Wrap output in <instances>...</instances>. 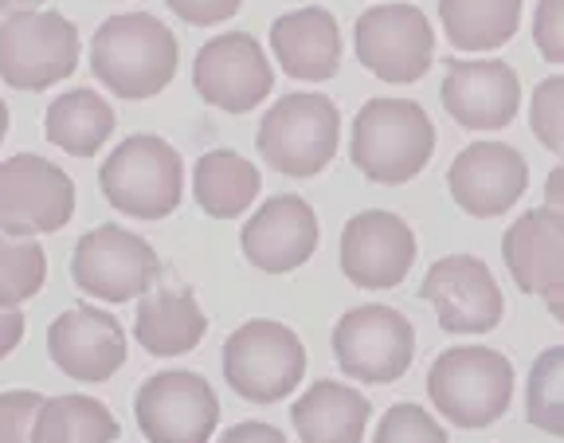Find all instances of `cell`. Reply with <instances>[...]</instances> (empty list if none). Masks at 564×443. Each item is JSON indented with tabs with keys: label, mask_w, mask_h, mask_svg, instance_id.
<instances>
[{
	"label": "cell",
	"mask_w": 564,
	"mask_h": 443,
	"mask_svg": "<svg viewBox=\"0 0 564 443\" xmlns=\"http://www.w3.org/2000/svg\"><path fill=\"white\" fill-rule=\"evenodd\" d=\"M196 95L228 115H251L271 95L274 72L251 32H228L196 52L193 63Z\"/></svg>",
	"instance_id": "obj_13"
},
{
	"label": "cell",
	"mask_w": 564,
	"mask_h": 443,
	"mask_svg": "<svg viewBox=\"0 0 564 443\" xmlns=\"http://www.w3.org/2000/svg\"><path fill=\"white\" fill-rule=\"evenodd\" d=\"M435 153V126L412 98H372L352 118L349 158L377 185H408Z\"/></svg>",
	"instance_id": "obj_2"
},
{
	"label": "cell",
	"mask_w": 564,
	"mask_h": 443,
	"mask_svg": "<svg viewBox=\"0 0 564 443\" xmlns=\"http://www.w3.org/2000/svg\"><path fill=\"white\" fill-rule=\"evenodd\" d=\"M369 397L341 381H314L294 404L291 420L302 443H361L369 428Z\"/></svg>",
	"instance_id": "obj_22"
},
{
	"label": "cell",
	"mask_w": 564,
	"mask_h": 443,
	"mask_svg": "<svg viewBox=\"0 0 564 443\" xmlns=\"http://www.w3.org/2000/svg\"><path fill=\"white\" fill-rule=\"evenodd\" d=\"M263 188L259 169L236 150H212L193 169V196L212 220H236Z\"/></svg>",
	"instance_id": "obj_24"
},
{
	"label": "cell",
	"mask_w": 564,
	"mask_h": 443,
	"mask_svg": "<svg viewBox=\"0 0 564 443\" xmlns=\"http://www.w3.org/2000/svg\"><path fill=\"white\" fill-rule=\"evenodd\" d=\"M138 428L150 443H208L220 424V400L200 372H158L133 400Z\"/></svg>",
	"instance_id": "obj_12"
},
{
	"label": "cell",
	"mask_w": 564,
	"mask_h": 443,
	"mask_svg": "<svg viewBox=\"0 0 564 443\" xmlns=\"http://www.w3.org/2000/svg\"><path fill=\"white\" fill-rule=\"evenodd\" d=\"M529 130L549 153L564 161V75L538 83L529 98Z\"/></svg>",
	"instance_id": "obj_30"
},
{
	"label": "cell",
	"mask_w": 564,
	"mask_h": 443,
	"mask_svg": "<svg viewBox=\"0 0 564 443\" xmlns=\"http://www.w3.org/2000/svg\"><path fill=\"white\" fill-rule=\"evenodd\" d=\"M4 133H9V102L0 98V142H4Z\"/></svg>",
	"instance_id": "obj_40"
},
{
	"label": "cell",
	"mask_w": 564,
	"mask_h": 443,
	"mask_svg": "<svg viewBox=\"0 0 564 443\" xmlns=\"http://www.w3.org/2000/svg\"><path fill=\"white\" fill-rule=\"evenodd\" d=\"M79 67V28L63 12H12L0 24V79L12 90H47Z\"/></svg>",
	"instance_id": "obj_7"
},
{
	"label": "cell",
	"mask_w": 564,
	"mask_h": 443,
	"mask_svg": "<svg viewBox=\"0 0 564 443\" xmlns=\"http://www.w3.org/2000/svg\"><path fill=\"white\" fill-rule=\"evenodd\" d=\"M306 377V349L291 326L251 318L224 342V381L251 404H279Z\"/></svg>",
	"instance_id": "obj_6"
},
{
	"label": "cell",
	"mask_w": 564,
	"mask_h": 443,
	"mask_svg": "<svg viewBox=\"0 0 564 443\" xmlns=\"http://www.w3.org/2000/svg\"><path fill=\"white\" fill-rule=\"evenodd\" d=\"M545 306H549V314H553V318L564 326V294H553V299H545Z\"/></svg>",
	"instance_id": "obj_39"
},
{
	"label": "cell",
	"mask_w": 564,
	"mask_h": 443,
	"mask_svg": "<svg viewBox=\"0 0 564 443\" xmlns=\"http://www.w3.org/2000/svg\"><path fill=\"white\" fill-rule=\"evenodd\" d=\"M102 196L133 220H165L185 193V161L158 133H133L98 169Z\"/></svg>",
	"instance_id": "obj_3"
},
{
	"label": "cell",
	"mask_w": 564,
	"mask_h": 443,
	"mask_svg": "<svg viewBox=\"0 0 564 443\" xmlns=\"http://www.w3.org/2000/svg\"><path fill=\"white\" fill-rule=\"evenodd\" d=\"M415 263V231L397 213H357L341 231V271L361 291H392Z\"/></svg>",
	"instance_id": "obj_15"
},
{
	"label": "cell",
	"mask_w": 564,
	"mask_h": 443,
	"mask_svg": "<svg viewBox=\"0 0 564 443\" xmlns=\"http://www.w3.org/2000/svg\"><path fill=\"white\" fill-rule=\"evenodd\" d=\"M502 259L525 294H564V213L541 204L506 228Z\"/></svg>",
	"instance_id": "obj_20"
},
{
	"label": "cell",
	"mask_w": 564,
	"mask_h": 443,
	"mask_svg": "<svg viewBox=\"0 0 564 443\" xmlns=\"http://www.w3.org/2000/svg\"><path fill=\"white\" fill-rule=\"evenodd\" d=\"M317 240H322V228H317L314 208L294 193L271 196L239 231V248H243L247 263L267 275L299 271L317 251Z\"/></svg>",
	"instance_id": "obj_18"
},
{
	"label": "cell",
	"mask_w": 564,
	"mask_h": 443,
	"mask_svg": "<svg viewBox=\"0 0 564 443\" xmlns=\"http://www.w3.org/2000/svg\"><path fill=\"white\" fill-rule=\"evenodd\" d=\"M75 216V181L52 161L17 153L0 161V231L12 240H35L67 228Z\"/></svg>",
	"instance_id": "obj_9"
},
{
	"label": "cell",
	"mask_w": 564,
	"mask_h": 443,
	"mask_svg": "<svg viewBox=\"0 0 564 443\" xmlns=\"http://www.w3.org/2000/svg\"><path fill=\"white\" fill-rule=\"evenodd\" d=\"M271 52L291 79L326 83L341 67V28L317 4L294 9L271 24Z\"/></svg>",
	"instance_id": "obj_21"
},
{
	"label": "cell",
	"mask_w": 564,
	"mask_h": 443,
	"mask_svg": "<svg viewBox=\"0 0 564 443\" xmlns=\"http://www.w3.org/2000/svg\"><path fill=\"white\" fill-rule=\"evenodd\" d=\"M440 20L451 47L494 52L518 36L521 0H440Z\"/></svg>",
	"instance_id": "obj_26"
},
{
	"label": "cell",
	"mask_w": 564,
	"mask_h": 443,
	"mask_svg": "<svg viewBox=\"0 0 564 443\" xmlns=\"http://www.w3.org/2000/svg\"><path fill=\"white\" fill-rule=\"evenodd\" d=\"M443 107L467 130H502L513 122L521 83L513 67L498 60H447L443 63Z\"/></svg>",
	"instance_id": "obj_19"
},
{
	"label": "cell",
	"mask_w": 564,
	"mask_h": 443,
	"mask_svg": "<svg viewBox=\"0 0 564 443\" xmlns=\"http://www.w3.org/2000/svg\"><path fill=\"white\" fill-rule=\"evenodd\" d=\"M70 279L83 294H95L102 302H130L153 291L161 279V259L138 231L98 224L75 244Z\"/></svg>",
	"instance_id": "obj_8"
},
{
	"label": "cell",
	"mask_w": 564,
	"mask_h": 443,
	"mask_svg": "<svg viewBox=\"0 0 564 443\" xmlns=\"http://www.w3.org/2000/svg\"><path fill=\"white\" fill-rule=\"evenodd\" d=\"M525 420L541 432L564 440V346L541 349V357L529 369Z\"/></svg>",
	"instance_id": "obj_29"
},
{
	"label": "cell",
	"mask_w": 564,
	"mask_h": 443,
	"mask_svg": "<svg viewBox=\"0 0 564 443\" xmlns=\"http://www.w3.org/2000/svg\"><path fill=\"white\" fill-rule=\"evenodd\" d=\"M35 4H47V0H0V12H35Z\"/></svg>",
	"instance_id": "obj_38"
},
{
	"label": "cell",
	"mask_w": 564,
	"mask_h": 443,
	"mask_svg": "<svg viewBox=\"0 0 564 443\" xmlns=\"http://www.w3.org/2000/svg\"><path fill=\"white\" fill-rule=\"evenodd\" d=\"M47 354L63 377L83 385L110 381L126 365V329L115 314L98 311V306H70L47 326Z\"/></svg>",
	"instance_id": "obj_16"
},
{
	"label": "cell",
	"mask_w": 564,
	"mask_h": 443,
	"mask_svg": "<svg viewBox=\"0 0 564 443\" xmlns=\"http://www.w3.org/2000/svg\"><path fill=\"white\" fill-rule=\"evenodd\" d=\"M427 397L458 428H490L513 400V365L498 349H443L427 369Z\"/></svg>",
	"instance_id": "obj_4"
},
{
	"label": "cell",
	"mask_w": 564,
	"mask_h": 443,
	"mask_svg": "<svg viewBox=\"0 0 564 443\" xmlns=\"http://www.w3.org/2000/svg\"><path fill=\"white\" fill-rule=\"evenodd\" d=\"M204 334H208V318H204L193 291H165V287H158V291L141 294L138 318H133V337L153 357L188 354V349L200 346Z\"/></svg>",
	"instance_id": "obj_23"
},
{
	"label": "cell",
	"mask_w": 564,
	"mask_h": 443,
	"mask_svg": "<svg viewBox=\"0 0 564 443\" xmlns=\"http://www.w3.org/2000/svg\"><path fill=\"white\" fill-rule=\"evenodd\" d=\"M420 299L432 302L447 334H490L506 314L502 287L478 256H443L427 267Z\"/></svg>",
	"instance_id": "obj_14"
},
{
	"label": "cell",
	"mask_w": 564,
	"mask_h": 443,
	"mask_svg": "<svg viewBox=\"0 0 564 443\" xmlns=\"http://www.w3.org/2000/svg\"><path fill=\"white\" fill-rule=\"evenodd\" d=\"M372 443H451L447 432L432 412H423L420 404H392L380 417L377 440Z\"/></svg>",
	"instance_id": "obj_31"
},
{
	"label": "cell",
	"mask_w": 564,
	"mask_h": 443,
	"mask_svg": "<svg viewBox=\"0 0 564 443\" xmlns=\"http://www.w3.org/2000/svg\"><path fill=\"white\" fill-rule=\"evenodd\" d=\"M173 17H181L185 24L193 28H212L220 24V20H231L239 12L243 0H165Z\"/></svg>",
	"instance_id": "obj_34"
},
{
	"label": "cell",
	"mask_w": 564,
	"mask_h": 443,
	"mask_svg": "<svg viewBox=\"0 0 564 443\" xmlns=\"http://www.w3.org/2000/svg\"><path fill=\"white\" fill-rule=\"evenodd\" d=\"M176 36L150 12H122L110 17L90 40V72L115 98L141 102L173 83Z\"/></svg>",
	"instance_id": "obj_1"
},
{
	"label": "cell",
	"mask_w": 564,
	"mask_h": 443,
	"mask_svg": "<svg viewBox=\"0 0 564 443\" xmlns=\"http://www.w3.org/2000/svg\"><path fill=\"white\" fill-rule=\"evenodd\" d=\"M220 443H286V435L274 424H263V420H247V424H236L220 435Z\"/></svg>",
	"instance_id": "obj_35"
},
{
	"label": "cell",
	"mask_w": 564,
	"mask_h": 443,
	"mask_svg": "<svg viewBox=\"0 0 564 443\" xmlns=\"http://www.w3.org/2000/svg\"><path fill=\"white\" fill-rule=\"evenodd\" d=\"M545 204L556 208V213H564V165H556L545 177Z\"/></svg>",
	"instance_id": "obj_37"
},
{
	"label": "cell",
	"mask_w": 564,
	"mask_h": 443,
	"mask_svg": "<svg viewBox=\"0 0 564 443\" xmlns=\"http://www.w3.org/2000/svg\"><path fill=\"white\" fill-rule=\"evenodd\" d=\"M47 397L32 389H9L0 392V443H32L35 412L44 408Z\"/></svg>",
	"instance_id": "obj_32"
},
{
	"label": "cell",
	"mask_w": 564,
	"mask_h": 443,
	"mask_svg": "<svg viewBox=\"0 0 564 443\" xmlns=\"http://www.w3.org/2000/svg\"><path fill=\"white\" fill-rule=\"evenodd\" d=\"M447 188L455 204L475 220L510 213L529 188V165L506 142H475L451 161Z\"/></svg>",
	"instance_id": "obj_17"
},
{
	"label": "cell",
	"mask_w": 564,
	"mask_h": 443,
	"mask_svg": "<svg viewBox=\"0 0 564 443\" xmlns=\"http://www.w3.org/2000/svg\"><path fill=\"white\" fill-rule=\"evenodd\" d=\"M357 60L384 83H415L435 63L432 20L415 4H377L352 28Z\"/></svg>",
	"instance_id": "obj_11"
},
{
	"label": "cell",
	"mask_w": 564,
	"mask_h": 443,
	"mask_svg": "<svg viewBox=\"0 0 564 443\" xmlns=\"http://www.w3.org/2000/svg\"><path fill=\"white\" fill-rule=\"evenodd\" d=\"M118 432L122 428L102 400L67 392L44 400V408L35 412L32 443H118Z\"/></svg>",
	"instance_id": "obj_27"
},
{
	"label": "cell",
	"mask_w": 564,
	"mask_h": 443,
	"mask_svg": "<svg viewBox=\"0 0 564 443\" xmlns=\"http://www.w3.org/2000/svg\"><path fill=\"white\" fill-rule=\"evenodd\" d=\"M334 357L349 381L392 385L415 357V329L392 306H352L334 326Z\"/></svg>",
	"instance_id": "obj_10"
},
{
	"label": "cell",
	"mask_w": 564,
	"mask_h": 443,
	"mask_svg": "<svg viewBox=\"0 0 564 443\" xmlns=\"http://www.w3.org/2000/svg\"><path fill=\"white\" fill-rule=\"evenodd\" d=\"M47 142L59 145L70 158H95L110 133H115V110L102 95H95L90 87L67 90L63 98H55L44 118Z\"/></svg>",
	"instance_id": "obj_25"
},
{
	"label": "cell",
	"mask_w": 564,
	"mask_h": 443,
	"mask_svg": "<svg viewBox=\"0 0 564 443\" xmlns=\"http://www.w3.org/2000/svg\"><path fill=\"white\" fill-rule=\"evenodd\" d=\"M259 158L286 177H317L341 145V115L326 95H282L259 122Z\"/></svg>",
	"instance_id": "obj_5"
},
{
	"label": "cell",
	"mask_w": 564,
	"mask_h": 443,
	"mask_svg": "<svg viewBox=\"0 0 564 443\" xmlns=\"http://www.w3.org/2000/svg\"><path fill=\"white\" fill-rule=\"evenodd\" d=\"M533 44L541 60L564 67V0H541L533 12Z\"/></svg>",
	"instance_id": "obj_33"
},
{
	"label": "cell",
	"mask_w": 564,
	"mask_h": 443,
	"mask_svg": "<svg viewBox=\"0 0 564 443\" xmlns=\"http://www.w3.org/2000/svg\"><path fill=\"white\" fill-rule=\"evenodd\" d=\"M47 251L35 240H12L0 231V311H20L44 291Z\"/></svg>",
	"instance_id": "obj_28"
},
{
	"label": "cell",
	"mask_w": 564,
	"mask_h": 443,
	"mask_svg": "<svg viewBox=\"0 0 564 443\" xmlns=\"http://www.w3.org/2000/svg\"><path fill=\"white\" fill-rule=\"evenodd\" d=\"M20 337H24V314L0 311V361L20 346Z\"/></svg>",
	"instance_id": "obj_36"
}]
</instances>
